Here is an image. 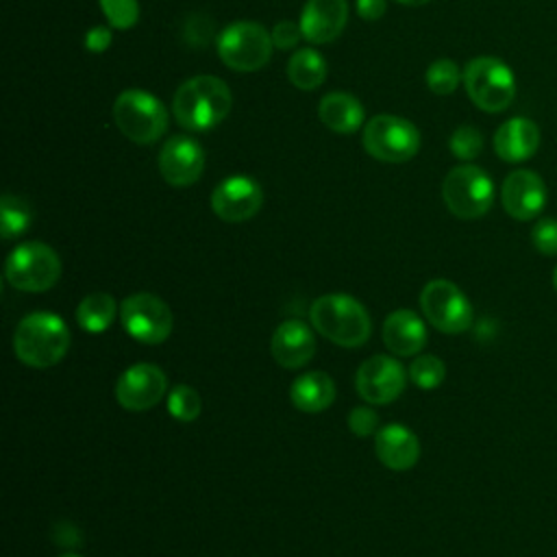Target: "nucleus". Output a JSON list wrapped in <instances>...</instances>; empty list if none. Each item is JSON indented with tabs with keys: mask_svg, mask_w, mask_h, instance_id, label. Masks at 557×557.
Wrapping results in <instances>:
<instances>
[{
	"mask_svg": "<svg viewBox=\"0 0 557 557\" xmlns=\"http://www.w3.org/2000/svg\"><path fill=\"white\" fill-rule=\"evenodd\" d=\"M233 96L228 85L211 74H200L181 83L172 98L176 122L187 131H209L231 111Z\"/></svg>",
	"mask_w": 557,
	"mask_h": 557,
	"instance_id": "nucleus-1",
	"label": "nucleus"
},
{
	"mask_svg": "<svg viewBox=\"0 0 557 557\" xmlns=\"http://www.w3.org/2000/svg\"><path fill=\"white\" fill-rule=\"evenodd\" d=\"M70 348V329L50 311H35L22 318L13 333L15 357L30 368L59 363Z\"/></svg>",
	"mask_w": 557,
	"mask_h": 557,
	"instance_id": "nucleus-2",
	"label": "nucleus"
},
{
	"mask_svg": "<svg viewBox=\"0 0 557 557\" xmlns=\"http://www.w3.org/2000/svg\"><path fill=\"white\" fill-rule=\"evenodd\" d=\"M313 329L344 348H357L368 342L372 324L363 305L348 294H324L309 309Z\"/></svg>",
	"mask_w": 557,
	"mask_h": 557,
	"instance_id": "nucleus-3",
	"label": "nucleus"
},
{
	"mask_svg": "<svg viewBox=\"0 0 557 557\" xmlns=\"http://www.w3.org/2000/svg\"><path fill=\"white\" fill-rule=\"evenodd\" d=\"M113 120L131 141L154 144L165 135L170 115L157 96L144 89H126L113 102Z\"/></svg>",
	"mask_w": 557,
	"mask_h": 557,
	"instance_id": "nucleus-4",
	"label": "nucleus"
},
{
	"mask_svg": "<svg viewBox=\"0 0 557 557\" xmlns=\"http://www.w3.org/2000/svg\"><path fill=\"white\" fill-rule=\"evenodd\" d=\"M463 87L481 111L500 113L516 96V76L500 59L476 57L463 67Z\"/></svg>",
	"mask_w": 557,
	"mask_h": 557,
	"instance_id": "nucleus-5",
	"label": "nucleus"
},
{
	"mask_svg": "<svg viewBox=\"0 0 557 557\" xmlns=\"http://www.w3.org/2000/svg\"><path fill=\"white\" fill-rule=\"evenodd\" d=\"M4 276L20 292L41 294L59 281L61 259L44 242H24L7 257Z\"/></svg>",
	"mask_w": 557,
	"mask_h": 557,
	"instance_id": "nucleus-6",
	"label": "nucleus"
},
{
	"mask_svg": "<svg viewBox=\"0 0 557 557\" xmlns=\"http://www.w3.org/2000/svg\"><path fill=\"white\" fill-rule=\"evenodd\" d=\"M442 198L455 218L476 220L492 209L494 183L479 165H457L442 183Z\"/></svg>",
	"mask_w": 557,
	"mask_h": 557,
	"instance_id": "nucleus-7",
	"label": "nucleus"
},
{
	"mask_svg": "<svg viewBox=\"0 0 557 557\" xmlns=\"http://www.w3.org/2000/svg\"><path fill=\"white\" fill-rule=\"evenodd\" d=\"M361 144L376 161L403 163L420 150V133L409 120L381 113L366 122Z\"/></svg>",
	"mask_w": 557,
	"mask_h": 557,
	"instance_id": "nucleus-8",
	"label": "nucleus"
},
{
	"mask_svg": "<svg viewBox=\"0 0 557 557\" xmlns=\"http://www.w3.org/2000/svg\"><path fill=\"white\" fill-rule=\"evenodd\" d=\"M272 35L257 22H233L218 35V54L235 72H257L272 57Z\"/></svg>",
	"mask_w": 557,
	"mask_h": 557,
	"instance_id": "nucleus-9",
	"label": "nucleus"
},
{
	"mask_svg": "<svg viewBox=\"0 0 557 557\" xmlns=\"http://www.w3.org/2000/svg\"><path fill=\"white\" fill-rule=\"evenodd\" d=\"M420 307L426 322L448 335L468 331L474 320V311L466 294L446 278H433L422 287Z\"/></svg>",
	"mask_w": 557,
	"mask_h": 557,
	"instance_id": "nucleus-10",
	"label": "nucleus"
},
{
	"mask_svg": "<svg viewBox=\"0 0 557 557\" xmlns=\"http://www.w3.org/2000/svg\"><path fill=\"white\" fill-rule=\"evenodd\" d=\"M122 326L141 344H161L174 329L170 307L154 294L139 292L122 302Z\"/></svg>",
	"mask_w": 557,
	"mask_h": 557,
	"instance_id": "nucleus-11",
	"label": "nucleus"
},
{
	"mask_svg": "<svg viewBox=\"0 0 557 557\" xmlns=\"http://www.w3.org/2000/svg\"><path fill=\"white\" fill-rule=\"evenodd\" d=\"M405 368L398 359L374 355L366 359L355 376L359 396L370 405H387L396 400L405 389Z\"/></svg>",
	"mask_w": 557,
	"mask_h": 557,
	"instance_id": "nucleus-12",
	"label": "nucleus"
},
{
	"mask_svg": "<svg viewBox=\"0 0 557 557\" xmlns=\"http://www.w3.org/2000/svg\"><path fill=\"white\" fill-rule=\"evenodd\" d=\"M168 389L163 370L154 363H135L126 368L115 383V398L128 411H146L154 407Z\"/></svg>",
	"mask_w": 557,
	"mask_h": 557,
	"instance_id": "nucleus-13",
	"label": "nucleus"
},
{
	"mask_svg": "<svg viewBox=\"0 0 557 557\" xmlns=\"http://www.w3.org/2000/svg\"><path fill=\"white\" fill-rule=\"evenodd\" d=\"M263 205L261 185L244 174L224 178L211 194V209L224 222H246Z\"/></svg>",
	"mask_w": 557,
	"mask_h": 557,
	"instance_id": "nucleus-14",
	"label": "nucleus"
},
{
	"mask_svg": "<svg viewBox=\"0 0 557 557\" xmlns=\"http://www.w3.org/2000/svg\"><path fill=\"white\" fill-rule=\"evenodd\" d=\"M548 200V189L544 178L533 170H513L507 174L500 187L503 209L520 222L533 220L542 213Z\"/></svg>",
	"mask_w": 557,
	"mask_h": 557,
	"instance_id": "nucleus-15",
	"label": "nucleus"
},
{
	"mask_svg": "<svg viewBox=\"0 0 557 557\" xmlns=\"http://www.w3.org/2000/svg\"><path fill=\"white\" fill-rule=\"evenodd\" d=\"M205 170V150L202 146L187 137H170L159 152V172L172 187H187L200 178Z\"/></svg>",
	"mask_w": 557,
	"mask_h": 557,
	"instance_id": "nucleus-16",
	"label": "nucleus"
},
{
	"mask_svg": "<svg viewBox=\"0 0 557 557\" xmlns=\"http://www.w3.org/2000/svg\"><path fill=\"white\" fill-rule=\"evenodd\" d=\"M346 22H348L346 0H307L298 24L307 41L329 44L342 35Z\"/></svg>",
	"mask_w": 557,
	"mask_h": 557,
	"instance_id": "nucleus-17",
	"label": "nucleus"
},
{
	"mask_svg": "<svg viewBox=\"0 0 557 557\" xmlns=\"http://www.w3.org/2000/svg\"><path fill=\"white\" fill-rule=\"evenodd\" d=\"M315 352V337L307 322L285 320L272 333V357L287 370L302 368Z\"/></svg>",
	"mask_w": 557,
	"mask_h": 557,
	"instance_id": "nucleus-18",
	"label": "nucleus"
},
{
	"mask_svg": "<svg viewBox=\"0 0 557 557\" xmlns=\"http://www.w3.org/2000/svg\"><path fill=\"white\" fill-rule=\"evenodd\" d=\"M374 450L379 461L389 470H409L420 457V442L411 429L392 422L376 431Z\"/></svg>",
	"mask_w": 557,
	"mask_h": 557,
	"instance_id": "nucleus-19",
	"label": "nucleus"
},
{
	"mask_svg": "<svg viewBox=\"0 0 557 557\" xmlns=\"http://www.w3.org/2000/svg\"><path fill=\"white\" fill-rule=\"evenodd\" d=\"M383 342L398 357L418 355L426 344V326L411 309H396L383 322Z\"/></svg>",
	"mask_w": 557,
	"mask_h": 557,
	"instance_id": "nucleus-20",
	"label": "nucleus"
},
{
	"mask_svg": "<svg viewBox=\"0 0 557 557\" xmlns=\"http://www.w3.org/2000/svg\"><path fill=\"white\" fill-rule=\"evenodd\" d=\"M540 146V128L529 117H511L494 133V150L507 163H520L535 154Z\"/></svg>",
	"mask_w": 557,
	"mask_h": 557,
	"instance_id": "nucleus-21",
	"label": "nucleus"
},
{
	"mask_svg": "<svg viewBox=\"0 0 557 557\" xmlns=\"http://www.w3.org/2000/svg\"><path fill=\"white\" fill-rule=\"evenodd\" d=\"M289 398L305 413H320L335 400V383L326 372H305L292 381Z\"/></svg>",
	"mask_w": 557,
	"mask_h": 557,
	"instance_id": "nucleus-22",
	"label": "nucleus"
},
{
	"mask_svg": "<svg viewBox=\"0 0 557 557\" xmlns=\"http://www.w3.org/2000/svg\"><path fill=\"white\" fill-rule=\"evenodd\" d=\"M318 115L322 124L335 133H355L363 124L361 102L346 91H331L320 100Z\"/></svg>",
	"mask_w": 557,
	"mask_h": 557,
	"instance_id": "nucleus-23",
	"label": "nucleus"
},
{
	"mask_svg": "<svg viewBox=\"0 0 557 557\" xmlns=\"http://www.w3.org/2000/svg\"><path fill=\"white\" fill-rule=\"evenodd\" d=\"M287 76L294 87L302 91L318 89L326 78V61L313 48H300L289 57Z\"/></svg>",
	"mask_w": 557,
	"mask_h": 557,
	"instance_id": "nucleus-24",
	"label": "nucleus"
},
{
	"mask_svg": "<svg viewBox=\"0 0 557 557\" xmlns=\"http://www.w3.org/2000/svg\"><path fill=\"white\" fill-rule=\"evenodd\" d=\"M117 313V302L113 300L111 294L104 292H91L87 294L78 309H76V320L83 331L87 333H102L111 326Z\"/></svg>",
	"mask_w": 557,
	"mask_h": 557,
	"instance_id": "nucleus-25",
	"label": "nucleus"
},
{
	"mask_svg": "<svg viewBox=\"0 0 557 557\" xmlns=\"http://www.w3.org/2000/svg\"><path fill=\"white\" fill-rule=\"evenodd\" d=\"M33 220L30 205L13 194H4L0 200V233L4 239L22 235Z\"/></svg>",
	"mask_w": 557,
	"mask_h": 557,
	"instance_id": "nucleus-26",
	"label": "nucleus"
},
{
	"mask_svg": "<svg viewBox=\"0 0 557 557\" xmlns=\"http://www.w3.org/2000/svg\"><path fill=\"white\" fill-rule=\"evenodd\" d=\"M461 81H463V72L450 59H437L426 70V85L433 94H440V96L453 94Z\"/></svg>",
	"mask_w": 557,
	"mask_h": 557,
	"instance_id": "nucleus-27",
	"label": "nucleus"
},
{
	"mask_svg": "<svg viewBox=\"0 0 557 557\" xmlns=\"http://www.w3.org/2000/svg\"><path fill=\"white\" fill-rule=\"evenodd\" d=\"M446 376V366L435 355H420L409 366V379L420 389H435Z\"/></svg>",
	"mask_w": 557,
	"mask_h": 557,
	"instance_id": "nucleus-28",
	"label": "nucleus"
},
{
	"mask_svg": "<svg viewBox=\"0 0 557 557\" xmlns=\"http://www.w3.org/2000/svg\"><path fill=\"white\" fill-rule=\"evenodd\" d=\"M202 403L200 396L194 387L189 385H174L168 394V411L172 418L181 420V422H191L200 416Z\"/></svg>",
	"mask_w": 557,
	"mask_h": 557,
	"instance_id": "nucleus-29",
	"label": "nucleus"
},
{
	"mask_svg": "<svg viewBox=\"0 0 557 557\" xmlns=\"http://www.w3.org/2000/svg\"><path fill=\"white\" fill-rule=\"evenodd\" d=\"M448 148L450 152L461 159V161H470L474 159L481 150H483V135L479 128L470 126V124H463V126H457L450 135V141H448Z\"/></svg>",
	"mask_w": 557,
	"mask_h": 557,
	"instance_id": "nucleus-30",
	"label": "nucleus"
},
{
	"mask_svg": "<svg viewBox=\"0 0 557 557\" xmlns=\"http://www.w3.org/2000/svg\"><path fill=\"white\" fill-rule=\"evenodd\" d=\"M100 9L113 28H131L139 20L137 0H100Z\"/></svg>",
	"mask_w": 557,
	"mask_h": 557,
	"instance_id": "nucleus-31",
	"label": "nucleus"
},
{
	"mask_svg": "<svg viewBox=\"0 0 557 557\" xmlns=\"http://www.w3.org/2000/svg\"><path fill=\"white\" fill-rule=\"evenodd\" d=\"M531 244L544 257L557 255V218H540L531 228Z\"/></svg>",
	"mask_w": 557,
	"mask_h": 557,
	"instance_id": "nucleus-32",
	"label": "nucleus"
},
{
	"mask_svg": "<svg viewBox=\"0 0 557 557\" xmlns=\"http://www.w3.org/2000/svg\"><path fill=\"white\" fill-rule=\"evenodd\" d=\"M379 416L374 409L370 407H355L348 413V429L357 435V437H368L372 433H376L379 429Z\"/></svg>",
	"mask_w": 557,
	"mask_h": 557,
	"instance_id": "nucleus-33",
	"label": "nucleus"
},
{
	"mask_svg": "<svg viewBox=\"0 0 557 557\" xmlns=\"http://www.w3.org/2000/svg\"><path fill=\"white\" fill-rule=\"evenodd\" d=\"M270 35H272V41L276 48L292 50L298 44V39L302 37V30H300V24H296L292 20H281L272 26Z\"/></svg>",
	"mask_w": 557,
	"mask_h": 557,
	"instance_id": "nucleus-34",
	"label": "nucleus"
},
{
	"mask_svg": "<svg viewBox=\"0 0 557 557\" xmlns=\"http://www.w3.org/2000/svg\"><path fill=\"white\" fill-rule=\"evenodd\" d=\"M183 33L191 46H205L213 37V24L200 15H194L187 20V26Z\"/></svg>",
	"mask_w": 557,
	"mask_h": 557,
	"instance_id": "nucleus-35",
	"label": "nucleus"
},
{
	"mask_svg": "<svg viewBox=\"0 0 557 557\" xmlns=\"http://www.w3.org/2000/svg\"><path fill=\"white\" fill-rule=\"evenodd\" d=\"M109 46H111V28H107V26H94V28H89V30L85 33V48H87L89 52L100 54V52H104Z\"/></svg>",
	"mask_w": 557,
	"mask_h": 557,
	"instance_id": "nucleus-36",
	"label": "nucleus"
},
{
	"mask_svg": "<svg viewBox=\"0 0 557 557\" xmlns=\"http://www.w3.org/2000/svg\"><path fill=\"white\" fill-rule=\"evenodd\" d=\"M385 0H357V13L363 20H379L385 13Z\"/></svg>",
	"mask_w": 557,
	"mask_h": 557,
	"instance_id": "nucleus-37",
	"label": "nucleus"
},
{
	"mask_svg": "<svg viewBox=\"0 0 557 557\" xmlns=\"http://www.w3.org/2000/svg\"><path fill=\"white\" fill-rule=\"evenodd\" d=\"M400 4H409V7H420V4H426L429 0H396Z\"/></svg>",
	"mask_w": 557,
	"mask_h": 557,
	"instance_id": "nucleus-38",
	"label": "nucleus"
},
{
	"mask_svg": "<svg viewBox=\"0 0 557 557\" xmlns=\"http://www.w3.org/2000/svg\"><path fill=\"white\" fill-rule=\"evenodd\" d=\"M553 287H555V292H557V265H555V270H553Z\"/></svg>",
	"mask_w": 557,
	"mask_h": 557,
	"instance_id": "nucleus-39",
	"label": "nucleus"
},
{
	"mask_svg": "<svg viewBox=\"0 0 557 557\" xmlns=\"http://www.w3.org/2000/svg\"><path fill=\"white\" fill-rule=\"evenodd\" d=\"M61 557H81V555H76V553H65V555H61Z\"/></svg>",
	"mask_w": 557,
	"mask_h": 557,
	"instance_id": "nucleus-40",
	"label": "nucleus"
}]
</instances>
